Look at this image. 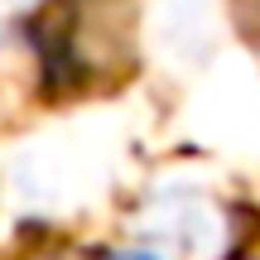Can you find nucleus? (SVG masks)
<instances>
[{
    "label": "nucleus",
    "mask_w": 260,
    "mask_h": 260,
    "mask_svg": "<svg viewBox=\"0 0 260 260\" xmlns=\"http://www.w3.org/2000/svg\"><path fill=\"white\" fill-rule=\"evenodd\" d=\"M130 24H135L130 0H58L53 24L44 34H53V63L96 77L106 68L130 63Z\"/></svg>",
    "instance_id": "obj_1"
},
{
    "label": "nucleus",
    "mask_w": 260,
    "mask_h": 260,
    "mask_svg": "<svg viewBox=\"0 0 260 260\" xmlns=\"http://www.w3.org/2000/svg\"><path fill=\"white\" fill-rule=\"evenodd\" d=\"M116 260H149V255H116Z\"/></svg>",
    "instance_id": "obj_2"
}]
</instances>
